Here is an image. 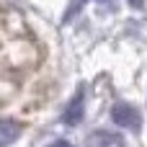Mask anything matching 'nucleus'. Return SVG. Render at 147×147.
I'll use <instances>...</instances> for the list:
<instances>
[{
	"label": "nucleus",
	"mask_w": 147,
	"mask_h": 147,
	"mask_svg": "<svg viewBox=\"0 0 147 147\" xmlns=\"http://www.w3.org/2000/svg\"><path fill=\"white\" fill-rule=\"evenodd\" d=\"M83 103H85V90L80 88V90L72 96V101L67 103L65 114H62V121H65L67 127H75V124L83 119Z\"/></svg>",
	"instance_id": "obj_2"
},
{
	"label": "nucleus",
	"mask_w": 147,
	"mask_h": 147,
	"mask_svg": "<svg viewBox=\"0 0 147 147\" xmlns=\"http://www.w3.org/2000/svg\"><path fill=\"white\" fill-rule=\"evenodd\" d=\"M132 5L134 8H142V0H132Z\"/></svg>",
	"instance_id": "obj_6"
},
{
	"label": "nucleus",
	"mask_w": 147,
	"mask_h": 147,
	"mask_svg": "<svg viewBox=\"0 0 147 147\" xmlns=\"http://www.w3.org/2000/svg\"><path fill=\"white\" fill-rule=\"evenodd\" d=\"M18 132H21V129H18V127H16L10 119H5V121L0 124V145L8 147L13 140H16V137H18Z\"/></svg>",
	"instance_id": "obj_4"
},
{
	"label": "nucleus",
	"mask_w": 147,
	"mask_h": 147,
	"mask_svg": "<svg viewBox=\"0 0 147 147\" xmlns=\"http://www.w3.org/2000/svg\"><path fill=\"white\" fill-rule=\"evenodd\" d=\"M121 145H124V140L119 134H114V132H106V129L93 132L88 137V142H85V147H121Z\"/></svg>",
	"instance_id": "obj_3"
},
{
	"label": "nucleus",
	"mask_w": 147,
	"mask_h": 147,
	"mask_svg": "<svg viewBox=\"0 0 147 147\" xmlns=\"http://www.w3.org/2000/svg\"><path fill=\"white\" fill-rule=\"evenodd\" d=\"M49 147H72V145H70V142H62V140H59V142H52Z\"/></svg>",
	"instance_id": "obj_5"
},
{
	"label": "nucleus",
	"mask_w": 147,
	"mask_h": 147,
	"mask_svg": "<svg viewBox=\"0 0 147 147\" xmlns=\"http://www.w3.org/2000/svg\"><path fill=\"white\" fill-rule=\"evenodd\" d=\"M111 119H114V124H119L124 129H137L140 127V114L129 103H116L111 109Z\"/></svg>",
	"instance_id": "obj_1"
}]
</instances>
